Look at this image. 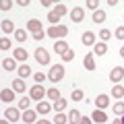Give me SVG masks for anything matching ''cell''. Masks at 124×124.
I'll list each match as a JSON object with an SVG mask.
<instances>
[{"label": "cell", "instance_id": "1", "mask_svg": "<svg viewBox=\"0 0 124 124\" xmlns=\"http://www.w3.org/2000/svg\"><path fill=\"white\" fill-rule=\"evenodd\" d=\"M46 33H48L50 37H54V39H58V37H66L68 35V27L66 25H52Z\"/></svg>", "mask_w": 124, "mask_h": 124}, {"label": "cell", "instance_id": "2", "mask_svg": "<svg viewBox=\"0 0 124 124\" xmlns=\"http://www.w3.org/2000/svg\"><path fill=\"white\" fill-rule=\"evenodd\" d=\"M48 95V89H44L41 85H35V87L29 89V97L35 99V101H44V97Z\"/></svg>", "mask_w": 124, "mask_h": 124}, {"label": "cell", "instance_id": "3", "mask_svg": "<svg viewBox=\"0 0 124 124\" xmlns=\"http://www.w3.org/2000/svg\"><path fill=\"white\" fill-rule=\"evenodd\" d=\"M62 77H64V66H62V64H54V66L50 68V72H48V79L54 81V83H58Z\"/></svg>", "mask_w": 124, "mask_h": 124}, {"label": "cell", "instance_id": "4", "mask_svg": "<svg viewBox=\"0 0 124 124\" xmlns=\"http://www.w3.org/2000/svg\"><path fill=\"white\" fill-rule=\"evenodd\" d=\"M35 60L39 62L41 66L50 64V54H48V50H44V48H37V50H35Z\"/></svg>", "mask_w": 124, "mask_h": 124}, {"label": "cell", "instance_id": "5", "mask_svg": "<svg viewBox=\"0 0 124 124\" xmlns=\"http://www.w3.org/2000/svg\"><path fill=\"white\" fill-rule=\"evenodd\" d=\"M122 79H124V68L122 66H114L112 72H110V81L112 83H120Z\"/></svg>", "mask_w": 124, "mask_h": 124}, {"label": "cell", "instance_id": "6", "mask_svg": "<svg viewBox=\"0 0 124 124\" xmlns=\"http://www.w3.org/2000/svg\"><path fill=\"white\" fill-rule=\"evenodd\" d=\"M95 106H97V110H103V108L110 106V95L108 93H101V95H97L95 97Z\"/></svg>", "mask_w": 124, "mask_h": 124}, {"label": "cell", "instance_id": "7", "mask_svg": "<svg viewBox=\"0 0 124 124\" xmlns=\"http://www.w3.org/2000/svg\"><path fill=\"white\" fill-rule=\"evenodd\" d=\"M91 120H93V122H97V124H103V122H108V116H106L103 110H93L91 112Z\"/></svg>", "mask_w": 124, "mask_h": 124}, {"label": "cell", "instance_id": "8", "mask_svg": "<svg viewBox=\"0 0 124 124\" xmlns=\"http://www.w3.org/2000/svg\"><path fill=\"white\" fill-rule=\"evenodd\" d=\"M27 31H31V33L44 31V29H41V21H37V19H29V21H27Z\"/></svg>", "mask_w": 124, "mask_h": 124}, {"label": "cell", "instance_id": "9", "mask_svg": "<svg viewBox=\"0 0 124 124\" xmlns=\"http://www.w3.org/2000/svg\"><path fill=\"white\" fill-rule=\"evenodd\" d=\"M4 118H6V120H10V122H17V120L21 118V114H19V110H17V108H6Z\"/></svg>", "mask_w": 124, "mask_h": 124}, {"label": "cell", "instance_id": "10", "mask_svg": "<svg viewBox=\"0 0 124 124\" xmlns=\"http://www.w3.org/2000/svg\"><path fill=\"white\" fill-rule=\"evenodd\" d=\"M21 118L25 120L27 124H33V122H37V112H35V110H25Z\"/></svg>", "mask_w": 124, "mask_h": 124}, {"label": "cell", "instance_id": "11", "mask_svg": "<svg viewBox=\"0 0 124 124\" xmlns=\"http://www.w3.org/2000/svg\"><path fill=\"white\" fill-rule=\"evenodd\" d=\"M13 58H15V60H19V62H25L27 58H29V54H27V50H25V48H15Z\"/></svg>", "mask_w": 124, "mask_h": 124}, {"label": "cell", "instance_id": "12", "mask_svg": "<svg viewBox=\"0 0 124 124\" xmlns=\"http://www.w3.org/2000/svg\"><path fill=\"white\" fill-rule=\"evenodd\" d=\"M83 17H85V10L83 8H77V6H75V8L70 10V21L72 23H81V21H83Z\"/></svg>", "mask_w": 124, "mask_h": 124}, {"label": "cell", "instance_id": "13", "mask_svg": "<svg viewBox=\"0 0 124 124\" xmlns=\"http://www.w3.org/2000/svg\"><path fill=\"white\" fill-rule=\"evenodd\" d=\"M68 50H70V48H68V44H66V41H54V52H56V54L64 56V54H66Z\"/></svg>", "mask_w": 124, "mask_h": 124}, {"label": "cell", "instance_id": "14", "mask_svg": "<svg viewBox=\"0 0 124 124\" xmlns=\"http://www.w3.org/2000/svg\"><path fill=\"white\" fill-rule=\"evenodd\" d=\"M0 99L4 103H10L15 99V89H2V93H0Z\"/></svg>", "mask_w": 124, "mask_h": 124}, {"label": "cell", "instance_id": "15", "mask_svg": "<svg viewBox=\"0 0 124 124\" xmlns=\"http://www.w3.org/2000/svg\"><path fill=\"white\" fill-rule=\"evenodd\" d=\"M81 41H83L85 46H95V33H91V31H85L83 35H81Z\"/></svg>", "mask_w": 124, "mask_h": 124}, {"label": "cell", "instance_id": "16", "mask_svg": "<svg viewBox=\"0 0 124 124\" xmlns=\"http://www.w3.org/2000/svg\"><path fill=\"white\" fill-rule=\"evenodd\" d=\"M17 72H19V79H23V81H25L27 77L31 75V66H29V64L25 62V64H21V66L17 68Z\"/></svg>", "mask_w": 124, "mask_h": 124}, {"label": "cell", "instance_id": "17", "mask_svg": "<svg viewBox=\"0 0 124 124\" xmlns=\"http://www.w3.org/2000/svg\"><path fill=\"white\" fill-rule=\"evenodd\" d=\"M93 52L97 54V56H103V54L108 52V44L106 41H97V44L93 46Z\"/></svg>", "mask_w": 124, "mask_h": 124}, {"label": "cell", "instance_id": "18", "mask_svg": "<svg viewBox=\"0 0 124 124\" xmlns=\"http://www.w3.org/2000/svg\"><path fill=\"white\" fill-rule=\"evenodd\" d=\"M2 66H4V70H15L17 68V60L15 58H4L2 60Z\"/></svg>", "mask_w": 124, "mask_h": 124}, {"label": "cell", "instance_id": "19", "mask_svg": "<svg viewBox=\"0 0 124 124\" xmlns=\"http://www.w3.org/2000/svg\"><path fill=\"white\" fill-rule=\"evenodd\" d=\"M50 110H52V106H50L48 101H39V103H37V108H35L37 114H48Z\"/></svg>", "mask_w": 124, "mask_h": 124}, {"label": "cell", "instance_id": "20", "mask_svg": "<svg viewBox=\"0 0 124 124\" xmlns=\"http://www.w3.org/2000/svg\"><path fill=\"white\" fill-rule=\"evenodd\" d=\"M81 118H83V116H81V112H79V110H72L70 114H68V122H70V124H79V122H81Z\"/></svg>", "mask_w": 124, "mask_h": 124}, {"label": "cell", "instance_id": "21", "mask_svg": "<svg viewBox=\"0 0 124 124\" xmlns=\"http://www.w3.org/2000/svg\"><path fill=\"white\" fill-rule=\"evenodd\" d=\"M103 21H106V10L97 8L95 13H93V23H103Z\"/></svg>", "mask_w": 124, "mask_h": 124}, {"label": "cell", "instance_id": "22", "mask_svg": "<svg viewBox=\"0 0 124 124\" xmlns=\"http://www.w3.org/2000/svg\"><path fill=\"white\" fill-rule=\"evenodd\" d=\"M83 64H85V68H87V70H95V60H93L91 54H87V56H85Z\"/></svg>", "mask_w": 124, "mask_h": 124}, {"label": "cell", "instance_id": "23", "mask_svg": "<svg viewBox=\"0 0 124 124\" xmlns=\"http://www.w3.org/2000/svg\"><path fill=\"white\" fill-rule=\"evenodd\" d=\"M48 23H52V25H60V15H58L56 10H50V13H48Z\"/></svg>", "mask_w": 124, "mask_h": 124}, {"label": "cell", "instance_id": "24", "mask_svg": "<svg viewBox=\"0 0 124 124\" xmlns=\"http://www.w3.org/2000/svg\"><path fill=\"white\" fill-rule=\"evenodd\" d=\"M0 25H2V31H4V33H13V31H17V29H15V25H13V21H8V19L2 21Z\"/></svg>", "mask_w": 124, "mask_h": 124}, {"label": "cell", "instance_id": "25", "mask_svg": "<svg viewBox=\"0 0 124 124\" xmlns=\"http://www.w3.org/2000/svg\"><path fill=\"white\" fill-rule=\"evenodd\" d=\"M27 37H29L27 35V29H17L15 31V39L17 41H27Z\"/></svg>", "mask_w": 124, "mask_h": 124}, {"label": "cell", "instance_id": "26", "mask_svg": "<svg viewBox=\"0 0 124 124\" xmlns=\"http://www.w3.org/2000/svg\"><path fill=\"white\" fill-rule=\"evenodd\" d=\"M70 99H72V101H83V99H85V93L81 91V89H75V91L70 93Z\"/></svg>", "mask_w": 124, "mask_h": 124}, {"label": "cell", "instance_id": "27", "mask_svg": "<svg viewBox=\"0 0 124 124\" xmlns=\"http://www.w3.org/2000/svg\"><path fill=\"white\" fill-rule=\"evenodd\" d=\"M64 108H66V99H64V97H60L58 101H54V110H56V114H58V112H64Z\"/></svg>", "mask_w": 124, "mask_h": 124}, {"label": "cell", "instance_id": "28", "mask_svg": "<svg viewBox=\"0 0 124 124\" xmlns=\"http://www.w3.org/2000/svg\"><path fill=\"white\" fill-rule=\"evenodd\" d=\"M13 89H15V91H27V89H25V81H23V79H15L13 81Z\"/></svg>", "mask_w": 124, "mask_h": 124}, {"label": "cell", "instance_id": "29", "mask_svg": "<svg viewBox=\"0 0 124 124\" xmlns=\"http://www.w3.org/2000/svg\"><path fill=\"white\" fill-rule=\"evenodd\" d=\"M112 95H114V97H124V87L122 85H114V89H112Z\"/></svg>", "mask_w": 124, "mask_h": 124}, {"label": "cell", "instance_id": "30", "mask_svg": "<svg viewBox=\"0 0 124 124\" xmlns=\"http://www.w3.org/2000/svg\"><path fill=\"white\" fill-rule=\"evenodd\" d=\"M99 37H101V41H106V44H108V41H110V37H112V31L103 27V29L99 31Z\"/></svg>", "mask_w": 124, "mask_h": 124}, {"label": "cell", "instance_id": "31", "mask_svg": "<svg viewBox=\"0 0 124 124\" xmlns=\"http://www.w3.org/2000/svg\"><path fill=\"white\" fill-rule=\"evenodd\" d=\"M66 122H68V118L62 114V112H58V114L54 116V124H66Z\"/></svg>", "mask_w": 124, "mask_h": 124}, {"label": "cell", "instance_id": "32", "mask_svg": "<svg viewBox=\"0 0 124 124\" xmlns=\"http://www.w3.org/2000/svg\"><path fill=\"white\" fill-rule=\"evenodd\" d=\"M29 101H31V97H27V95H25V97H21V99H19V108L25 112L27 108H29Z\"/></svg>", "mask_w": 124, "mask_h": 124}, {"label": "cell", "instance_id": "33", "mask_svg": "<svg viewBox=\"0 0 124 124\" xmlns=\"http://www.w3.org/2000/svg\"><path fill=\"white\" fill-rule=\"evenodd\" d=\"M48 97L54 99V101H58V99H60V91H58V89H48Z\"/></svg>", "mask_w": 124, "mask_h": 124}, {"label": "cell", "instance_id": "34", "mask_svg": "<svg viewBox=\"0 0 124 124\" xmlns=\"http://www.w3.org/2000/svg\"><path fill=\"white\" fill-rule=\"evenodd\" d=\"M112 110H114V114H116V116H122V114H124V103H122V101H118L114 108H112Z\"/></svg>", "mask_w": 124, "mask_h": 124}, {"label": "cell", "instance_id": "35", "mask_svg": "<svg viewBox=\"0 0 124 124\" xmlns=\"http://www.w3.org/2000/svg\"><path fill=\"white\" fill-rule=\"evenodd\" d=\"M10 48V39L8 37H2V39H0V50H8Z\"/></svg>", "mask_w": 124, "mask_h": 124}, {"label": "cell", "instance_id": "36", "mask_svg": "<svg viewBox=\"0 0 124 124\" xmlns=\"http://www.w3.org/2000/svg\"><path fill=\"white\" fill-rule=\"evenodd\" d=\"M62 60H64V62H70V60H75V52H72V50H68V52L64 54V56H62Z\"/></svg>", "mask_w": 124, "mask_h": 124}, {"label": "cell", "instance_id": "37", "mask_svg": "<svg viewBox=\"0 0 124 124\" xmlns=\"http://www.w3.org/2000/svg\"><path fill=\"white\" fill-rule=\"evenodd\" d=\"M54 10H56V13L60 15V17H62V15H66V13H68V10H66V6H64V4H56V8H54Z\"/></svg>", "mask_w": 124, "mask_h": 124}, {"label": "cell", "instance_id": "38", "mask_svg": "<svg viewBox=\"0 0 124 124\" xmlns=\"http://www.w3.org/2000/svg\"><path fill=\"white\" fill-rule=\"evenodd\" d=\"M116 37H118L120 41H124V25H120L118 29H116Z\"/></svg>", "mask_w": 124, "mask_h": 124}, {"label": "cell", "instance_id": "39", "mask_svg": "<svg viewBox=\"0 0 124 124\" xmlns=\"http://www.w3.org/2000/svg\"><path fill=\"white\" fill-rule=\"evenodd\" d=\"M10 6H13V2H10V0H2V2H0V10H8Z\"/></svg>", "mask_w": 124, "mask_h": 124}, {"label": "cell", "instance_id": "40", "mask_svg": "<svg viewBox=\"0 0 124 124\" xmlns=\"http://www.w3.org/2000/svg\"><path fill=\"white\" fill-rule=\"evenodd\" d=\"M33 77H35L37 85H41V83H44V81H46V77H48V75H44V72H37V75H33Z\"/></svg>", "mask_w": 124, "mask_h": 124}, {"label": "cell", "instance_id": "41", "mask_svg": "<svg viewBox=\"0 0 124 124\" xmlns=\"http://www.w3.org/2000/svg\"><path fill=\"white\" fill-rule=\"evenodd\" d=\"M97 6H99V2H97V0H87V8L97 10Z\"/></svg>", "mask_w": 124, "mask_h": 124}, {"label": "cell", "instance_id": "42", "mask_svg": "<svg viewBox=\"0 0 124 124\" xmlns=\"http://www.w3.org/2000/svg\"><path fill=\"white\" fill-rule=\"evenodd\" d=\"M44 37H46V31H37V33H33V39H35V41H41Z\"/></svg>", "mask_w": 124, "mask_h": 124}, {"label": "cell", "instance_id": "43", "mask_svg": "<svg viewBox=\"0 0 124 124\" xmlns=\"http://www.w3.org/2000/svg\"><path fill=\"white\" fill-rule=\"evenodd\" d=\"M91 122H93L91 118H87V116H83V118H81V122H79V124H91Z\"/></svg>", "mask_w": 124, "mask_h": 124}, {"label": "cell", "instance_id": "44", "mask_svg": "<svg viewBox=\"0 0 124 124\" xmlns=\"http://www.w3.org/2000/svg\"><path fill=\"white\" fill-rule=\"evenodd\" d=\"M17 4H19V6H23V8H25V6H29V0H19Z\"/></svg>", "mask_w": 124, "mask_h": 124}, {"label": "cell", "instance_id": "45", "mask_svg": "<svg viewBox=\"0 0 124 124\" xmlns=\"http://www.w3.org/2000/svg\"><path fill=\"white\" fill-rule=\"evenodd\" d=\"M41 6H52V0H41Z\"/></svg>", "mask_w": 124, "mask_h": 124}, {"label": "cell", "instance_id": "46", "mask_svg": "<svg viewBox=\"0 0 124 124\" xmlns=\"http://www.w3.org/2000/svg\"><path fill=\"white\" fill-rule=\"evenodd\" d=\"M35 124H52V122H50V120H37Z\"/></svg>", "mask_w": 124, "mask_h": 124}, {"label": "cell", "instance_id": "47", "mask_svg": "<svg viewBox=\"0 0 124 124\" xmlns=\"http://www.w3.org/2000/svg\"><path fill=\"white\" fill-rule=\"evenodd\" d=\"M112 124H122V120H120V118H116V120H112Z\"/></svg>", "mask_w": 124, "mask_h": 124}, {"label": "cell", "instance_id": "48", "mask_svg": "<svg viewBox=\"0 0 124 124\" xmlns=\"http://www.w3.org/2000/svg\"><path fill=\"white\" fill-rule=\"evenodd\" d=\"M8 122H10V120H6V118H4V120H0V124H8Z\"/></svg>", "mask_w": 124, "mask_h": 124}, {"label": "cell", "instance_id": "49", "mask_svg": "<svg viewBox=\"0 0 124 124\" xmlns=\"http://www.w3.org/2000/svg\"><path fill=\"white\" fill-rule=\"evenodd\" d=\"M120 56L124 58V46H122V48H120Z\"/></svg>", "mask_w": 124, "mask_h": 124}, {"label": "cell", "instance_id": "50", "mask_svg": "<svg viewBox=\"0 0 124 124\" xmlns=\"http://www.w3.org/2000/svg\"><path fill=\"white\" fill-rule=\"evenodd\" d=\"M120 120H122V124H124V114H122V116H120Z\"/></svg>", "mask_w": 124, "mask_h": 124}]
</instances>
